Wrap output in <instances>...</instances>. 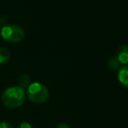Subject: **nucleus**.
<instances>
[{"instance_id":"obj_1","label":"nucleus","mask_w":128,"mask_h":128,"mask_svg":"<svg viewBox=\"0 0 128 128\" xmlns=\"http://www.w3.org/2000/svg\"><path fill=\"white\" fill-rule=\"evenodd\" d=\"M2 102L8 108H18L24 103L26 92L19 86H12L6 89L1 97Z\"/></svg>"},{"instance_id":"obj_2","label":"nucleus","mask_w":128,"mask_h":128,"mask_svg":"<svg viewBox=\"0 0 128 128\" xmlns=\"http://www.w3.org/2000/svg\"><path fill=\"white\" fill-rule=\"evenodd\" d=\"M27 96L32 102L36 104H43L49 98V91L44 84L40 82H33L29 85Z\"/></svg>"},{"instance_id":"obj_3","label":"nucleus","mask_w":128,"mask_h":128,"mask_svg":"<svg viewBox=\"0 0 128 128\" xmlns=\"http://www.w3.org/2000/svg\"><path fill=\"white\" fill-rule=\"evenodd\" d=\"M2 38L10 43L20 42L24 38V32L20 26L16 25H6L1 30Z\"/></svg>"},{"instance_id":"obj_4","label":"nucleus","mask_w":128,"mask_h":128,"mask_svg":"<svg viewBox=\"0 0 128 128\" xmlns=\"http://www.w3.org/2000/svg\"><path fill=\"white\" fill-rule=\"evenodd\" d=\"M115 56L121 64H128V45H121L118 47Z\"/></svg>"},{"instance_id":"obj_5","label":"nucleus","mask_w":128,"mask_h":128,"mask_svg":"<svg viewBox=\"0 0 128 128\" xmlns=\"http://www.w3.org/2000/svg\"><path fill=\"white\" fill-rule=\"evenodd\" d=\"M118 82L128 90V64H125L118 71Z\"/></svg>"},{"instance_id":"obj_6","label":"nucleus","mask_w":128,"mask_h":128,"mask_svg":"<svg viewBox=\"0 0 128 128\" xmlns=\"http://www.w3.org/2000/svg\"><path fill=\"white\" fill-rule=\"evenodd\" d=\"M107 67L111 71H118V69L121 68V63L118 60V58L115 55H113L110 57V59L108 60Z\"/></svg>"},{"instance_id":"obj_7","label":"nucleus","mask_w":128,"mask_h":128,"mask_svg":"<svg viewBox=\"0 0 128 128\" xmlns=\"http://www.w3.org/2000/svg\"><path fill=\"white\" fill-rule=\"evenodd\" d=\"M10 58V54L6 48H0V64L6 63Z\"/></svg>"},{"instance_id":"obj_8","label":"nucleus","mask_w":128,"mask_h":128,"mask_svg":"<svg viewBox=\"0 0 128 128\" xmlns=\"http://www.w3.org/2000/svg\"><path fill=\"white\" fill-rule=\"evenodd\" d=\"M30 76L27 75H24V74L22 75H20L18 80V83L19 87L23 88V89L30 85Z\"/></svg>"},{"instance_id":"obj_9","label":"nucleus","mask_w":128,"mask_h":128,"mask_svg":"<svg viewBox=\"0 0 128 128\" xmlns=\"http://www.w3.org/2000/svg\"><path fill=\"white\" fill-rule=\"evenodd\" d=\"M18 128H32V127L30 125V124L27 123V122H22V123L19 124Z\"/></svg>"},{"instance_id":"obj_10","label":"nucleus","mask_w":128,"mask_h":128,"mask_svg":"<svg viewBox=\"0 0 128 128\" xmlns=\"http://www.w3.org/2000/svg\"><path fill=\"white\" fill-rule=\"evenodd\" d=\"M0 128H12V125L9 122H1Z\"/></svg>"},{"instance_id":"obj_11","label":"nucleus","mask_w":128,"mask_h":128,"mask_svg":"<svg viewBox=\"0 0 128 128\" xmlns=\"http://www.w3.org/2000/svg\"><path fill=\"white\" fill-rule=\"evenodd\" d=\"M56 128H70L69 125L67 124H64V123H62V124H59Z\"/></svg>"}]
</instances>
